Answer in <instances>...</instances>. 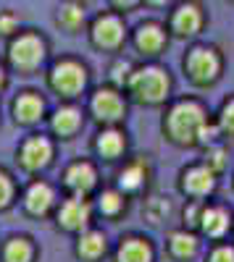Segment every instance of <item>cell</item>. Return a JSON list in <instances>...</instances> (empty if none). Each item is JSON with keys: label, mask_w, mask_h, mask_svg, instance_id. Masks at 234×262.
Returning a JSON list of instances; mask_svg holds the SVG:
<instances>
[{"label": "cell", "mask_w": 234, "mask_h": 262, "mask_svg": "<svg viewBox=\"0 0 234 262\" xmlns=\"http://www.w3.org/2000/svg\"><path fill=\"white\" fill-rule=\"evenodd\" d=\"M163 137L171 142L174 147H210L224 142L221 131L213 121V116L208 113V107L195 100V97H179L166 105V113L161 121Z\"/></svg>", "instance_id": "cell-1"}, {"label": "cell", "mask_w": 234, "mask_h": 262, "mask_svg": "<svg viewBox=\"0 0 234 262\" xmlns=\"http://www.w3.org/2000/svg\"><path fill=\"white\" fill-rule=\"evenodd\" d=\"M126 95H129L132 102L145 105V107H161L171 102V90H174V81L171 74L155 63H147L140 66V69L132 71L129 81H126Z\"/></svg>", "instance_id": "cell-2"}, {"label": "cell", "mask_w": 234, "mask_h": 262, "mask_svg": "<svg viewBox=\"0 0 234 262\" xmlns=\"http://www.w3.org/2000/svg\"><path fill=\"white\" fill-rule=\"evenodd\" d=\"M182 66H184L187 79L195 86H203L205 90V86H213L221 79L224 58H221L219 48H213V45H192L187 50Z\"/></svg>", "instance_id": "cell-3"}, {"label": "cell", "mask_w": 234, "mask_h": 262, "mask_svg": "<svg viewBox=\"0 0 234 262\" xmlns=\"http://www.w3.org/2000/svg\"><path fill=\"white\" fill-rule=\"evenodd\" d=\"M177 189H179V194L184 196V200L208 202V200H213V194L219 189V173L210 165H205L203 160L192 163V165H184L179 170Z\"/></svg>", "instance_id": "cell-4"}, {"label": "cell", "mask_w": 234, "mask_h": 262, "mask_svg": "<svg viewBox=\"0 0 234 262\" xmlns=\"http://www.w3.org/2000/svg\"><path fill=\"white\" fill-rule=\"evenodd\" d=\"M90 113L103 128L119 126L126 118V113H129V102H126L119 86H100L90 100Z\"/></svg>", "instance_id": "cell-5"}, {"label": "cell", "mask_w": 234, "mask_h": 262, "mask_svg": "<svg viewBox=\"0 0 234 262\" xmlns=\"http://www.w3.org/2000/svg\"><path fill=\"white\" fill-rule=\"evenodd\" d=\"M231 228H234V212H231L226 205L213 202V200L203 202L200 221H198V233H200V238H208L210 244L226 242V238L231 236Z\"/></svg>", "instance_id": "cell-6"}, {"label": "cell", "mask_w": 234, "mask_h": 262, "mask_svg": "<svg viewBox=\"0 0 234 262\" xmlns=\"http://www.w3.org/2000/svg\"><path fill=\"white\" fill-rule=\"evenodd\" d=\"M50 86L55 95L74 100L87 90V69L79 60H61L50 71Z\"/></svg>", "instance_id": "cell-7"}, {"label": "cell", "mask_w": 234, "mask_h": 262, "mask_svg": "<svg viewBox=\"0 0 234 262\" xmlns=\"http://www.w3.org/2000/svg\"><path fill=\"white\" fill-rule=\"evenodd\" d=\"M48 50H45V42H42V37L37 34H21L18 39L11 42V48H8V60L13 69L18 71H24V74H32L37 71L42 60H45Z\"/></svg>", "instance_id": "cell-8"}, {"label": "cell", "mask_w": 234, "mask_h": 262, "mask_svg": "<svg viewBox=\"0 0 234 262\" xmlns=\"http://www.w3.org/2000/svg\"><path fill=\"white\" fill-rule=\"evenodd\" d=\"M150 179H153V168H150V163H147V158H132L119 168L116 189L124 191L126 196H137V194L147 191Z\"/></svg>", "instance_id": "cell-9"}, {"label": "cell", "mask_w": 234, "mask_h": 262, "mask_svg": "<svg viewBox=\"0 0 234 262\" xmlns=\"http://www.w3.org/2000/svg\"><path fill=\"white\" fill-rule=\"evenodd\" d=\"M55 221H58V228L69 231V233H82L87 231L90 223H92V205L87 196H69L63 200L58 212H55Z\"/></svg>", "instance_id": "cell-10"}, {"label": "cell", "mask_w": 234, "mask_h": 262, "mask_svg": "<svg viewBox=\"0 0 234 262\" xmlns=\"http://www.w3.org/2000/svg\"><path fill=\"white\" fill-rule=\"evenodd\" d=\"M90 37H92V45L100 50H119L126 39V27L116 13H103L92 21Z\"/></svg>", "instance_id": "cell-11"}, {"label": "cell", "mask_w": 234, "mask_h": 262, "mask_svg": "<svg viewBox=\"0 0 234 262\" xmlns=\"http://www.w3.org/2000/svg\"><path fill=\"white\" fill-rule=\"evenodd\" d=\"M53 155H55V149H53V142L48 137H29L24 144H21L18 149V163L24 170L29 173H40V170H45L50 163H53Z\"/></svg>", "instance_id": "cell-12"}, {"label": "cell", "mask_w": 234, "mask_h": 262, "mask_svg": "<svg viewBox=\"0 0 234 262\" xmlns=\"http://www.w3.org/2000/svg\"><path fill=\"white\" fill-rule=\"evenodd\" d=\"M205 27V11L200 3L195 0H187V3H179L168 18V29H171L177 37H195L200 34V29Z\"/></svg>", "instance_id": "cell-13"}, {"label": "cell", "mask_w": 234, "mask_h": 262, "mask_svg": "<svg viewBox=\"0 0 234 262\" xmlns=\"http://www.w3.org/2000/svg\"><path fill=\"white\" fill-rule=\"evenodd\" d=\"M63 186L71 196H90L98 189V168L90 160H74L63 170Z\"/></svg>", "instance_id": "cell-14"}, {"label": "cell", "mask_w": 234, "mask_h": 262, "mask_svg": "<svg viewBox=\"0 0 234 262\" xmlns=\"http://www.w3.org/2000/svg\"><path fill=\"white\" fill-rule=\"evenodd\" d=\"M200 244H203V238L198 231L179 226L174 231H168V236H166V254L174 262H192L200 254Z\"/></svg>", "instance_id": "cell-15"}, {"label": "cell", "mask_w": 234, "mask_h": 262, "mask_svg": "<svg viewBox=\"0 0 234 262\" xmlns=\"http://www.w3.org/2000/svg\"><path fill=\"white\" fill-rule=\"evenodd\" d=\"M113 262H155V247L142 233H126L113 249Z\"/></svg>", "instance_id": "cell-16"}, {"label": "cell", "mask_w": 234, "mask_h": 262, "mask_svg": "<svg viewBox=\"0 0 234 262\" xmlns=\"http://www.w3.org/2000/svg\"><path fill=\"white\" fill-rule=\"evenodd\" d=\"M126 149H129V139H126V134L119 126H105L95 137V152H98V158H103L105 163L124 160Z\"/></svg>", "instance_id": "cell-17"}, {"label": "cell", "mask_w": 234, "mask_h": 262, "mask_svg": "<svg viewBox=\"0 0 234 262\" xmlns=\"http://www.w3.org/2000/svg\"><path fill=\"white\" fill-rule=\"evenodd\" d=\"M166 45H168V34H166V29L158 24V21H145V24L137 27V32H134V48L142 55L155 58V55H161L166 50Z\"/></svg>", "instance_id": "cell-18"}, {"label": "cell", "mask_w": 234, "mask_h": 262, "mask_svg": "<svg viewBox=\"0 0 234 262\" xmlns=\"http://www.w3.org/2000/svg\"><path fill=\"white\" fill-rule=\"evenodd\" d=\"M108 254V236L98 228H87L82 231L76 238V257L82 262H100Z\"/></svg>", "instance_id": "cell-19"}, {"label": "cell", "mask_w": 234, "mask_h": 262, "mask_svg": "<svg viewBox=\"0 0 234 262\" xmlns=\"http://www.w3.org/2000/svg\"><path fill=\"white\" fill-rule=\"evenodd\" d=\"M24 207H27V212H32L37 217L48 215L55 207V191H53V186L48 181H34L27 189V194H24Z\"/></svg>", "instance_id": "cell-20"}, {"label": "cell", "mask_w": 234, "mask_h": 262, "mask_svg": "<svg viewBox=\"0 0 234 262\" xmlns=\"http://www.w3.org/2000/svg\"><path fill=\"white\" fill-rule=\"evenodd\" d=\"M82 123H84L82 111H79V107H74V105H63V107H58V111L53 113V118H50L53 134L61 137V139H71L76 131L82 128Z\"/></svg>", "instance_id": "cell-21"}, {"label": "cell", "mask_w": 234, "mask_h": 262, "mask_svg": "<svg viewBox=\"0 0 234 262\" xmlns=\"http://www.w3.org/2000/svg\"><path fill=\"white\" fill-rule=\"evenodd\" d=\"M42 113H45V102H42L40 95L34 92H24V95H18V100L13 102V116L18 123H24V126H32L42 118Z\"/></svg>", "instance_id": "cell-22"}, {"label": "cell", "mask_w": 234, "mask_h": 262, "mask_svg": "<svg viewBox=\"0 0 234 262\" xmlns=\"http://www.w3.org/2000/svg\"><path fill=\"white\" fill-rule=\"evenodd\" d=\"M126 200H129V196H126L124 191H119L116 186L103 189L100 196H98V210H100L103 217H111V221H116V217H121V215L126 212Z\"/></svg>", "instance_id": "cell-23"}, {"label": "cell", "mask_w": 234, "mask_h": 262, "mask_svg": "<svg viewBox=\"0 0 234 262\" xmlns=\"http://www.w3.org/2000/svg\"><path fill=\"white\" fill-rule=\"evenodd\" d=\"M3 262H34V244L27 236H13L3 247Z\"/></svg>", "instance_id": "cell-24"}, {"label": "cell", "mask_w": 234, "mask_h": 262, "mask_svg": "<svg viewBox=\"0 0 234 262\" xmlns=\"http://www.w3.org/2000/svg\"><path fill=\"white\" fill-rule=\"evenodd\" d=\"M142 215L147 217V223H163L168 215H171V200L168 196H147L142 205Z\"/></svg>", "instance_id": "cell-25"}, {"label": "cell", "mask_w": 234, "mask_h": 262, "mask_svg": "<svg viewBox=\"0 0 234 262\" xmlns=\"http://www.w3.org/2000/svg\"><path fill=\"white\" fill-rule=\"evenodd\" d=\"M213 121H216V126H219V131H221L224 139H234V95H229V97L219 105Z\"/></svg>", "instance_id": "cell-26"}, {"label": "cell", "mask_w": 234, "mask_h": 262, "mask_svg": "<svg viewBox=\"0 0 234 262\" xmlns=\"http://www.w3.org/2000/svg\"><path fill=\"white\" fill-rule=\"evenodd\" d=\"M203 163L205 165H210L219 176L226 170V165H229V149H226V144L224 142H219V144H210V147H205L203 149Z\"/></svg>", "instance_id": "cell-27"}, {"label": "cell", "mask_w": 234, "mask_h": 262, "mask_svg": "<svg viewBox=\"0 0 234 262\" xmlns=\"http://www.w3.org/2000/svg\"><path fill=\"white\" fill-rule=\"evenodd\" d=\"M58 24L66 29V32L82 29V24H84V8L79 3H66V6L61 8V13H58Z\"/></svg>", "instance_id": "cell-28"}, {"label": "cell", "mask_w": 234, "mask_h": 262, "mask_svg": "<svg viewBox=\"0 0 234 262\" xmlns=\"http://www.w3.org/2000/svg\"><path fill=\"white\" fill-rule=\"evenodd\" d=\"M203 262H234V242H229V238H226V242L210 244Z\"/></svg>", "instance_id": "cell-29"}, {"label": "cell", "mask_w": 234, "mask_h": 262, "mask_svg": "<svg viewBox=\"0 0 234 262\" xmlns=\"http://www.w3.org/2000/svg\"><path fill=\"white\" fill-rule=\"evenodd\" d=\"M132 71H134V66H132L129 60L116 58V60L111 63V81H113V86H119V90H121V86H126Z\"/></svg>", "instance_id": "cell-30"}, {"label": "cell", "mask_w": 234, "mask_h": 262, "mask_svg": "<svg viewBox=\"0 0 234 262\" xmlns=\"http://www.w3.org/2000/svg\"><path fill=\"white\" fill-rule=\"evenodd\" d=\"M13 200V181L8 179L6 170H0V210H6Z\"/></svg>", "instance_id": "cell-31"}, {"label": "cell", "mask_w": 234, "mask_h": 262, "mask_svg": "<svg viewBox=\"0 0 234 262\" xmlns=\"http://www.w3.org/2000/svg\"><path fill=\"white\" fill-rule=\"evenodd\" d=\"M16 29V16L13 13H0V34H11Z\"/></svg>", "instance_id": "cell-32"}, {"label": "cell", "mask_w": 234, "mask_h": 262, "mask_svg": "<svg viewBox=\"0 0 234 262\" xmlns=\"http://www.w3.org/2000/svg\"><path fill=\"white\" fill-rule=\"evenodd\" d=\"M113 3V8H119V11H132L134 6H140L142 0H111Z\"/></svg>", "instance_id": "cell-33"}, {"label": "cell", "mask_w": 234, "mask_h": 262, "mask_svg": "<svg viewBox=\"0 0 234 262\" xmlns=\"http://www.w3.org/2000/svg\"><path fill=\"white\" fill-rule=\"evenodd\" d=\"M142 3H147V6H166V3H171V0H142Z\"/></svg>", "instance_id": "cell-34"}, {"label": "cell", "mask_w": 234, "mask_h": 262, "mask_svg": "<svg viewBox=\"0 0 234 262\" xmlns=\"http://www.w3.org/2000/svg\"><path fill=\"white\" fill-rule=\"evenodd\" d=\"M6 86V74H3V69H0V90Z\"/></svg>", "instance_id": "cell-35"}, {"label": "cell", "mask_w": 234, "mask_h": 262, "mask_svg": "<svg viewBox=\"0 0 234 262\" xmlns=\"http://www.w3.org/2000/svg\"><path fill=\"white\" fill-rule=\"evenodd\" d=\"M231 191H234V173H231Z\"/></svg>", "instance_id": "cell-36"}, {"label": "cell", "mask_w": 234, "mask_h": 262, "mask_svg": "<svg viewBox=\"0 0 234 262\" xmlns=\"http://www.w3.org/2000/svg\"><path fill=\"white\" fill-rule=\"evenodd\" d=\"M231 242H234V228H231Z\"/></svg>", "instance_id": "cell-37"}]
</instances>
